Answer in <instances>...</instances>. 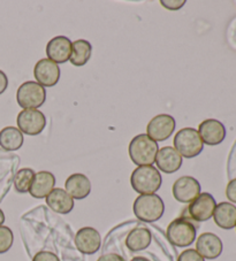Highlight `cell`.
Listing matches in <instances>:
<instances>
[{"instance_id":"f546056e","label":"cell","mask_w":236,"mask_h":261,"mask_svg":"<svg viewBox=\"0 0 236 261\" xmlns=\"http://www.w3.org/2000/svg\"><path fill=\"white\" fill-rule=\"evenodd\" d=\"M97 261H126L120 254L116 253H107L104 254L102 256H99V259Z\"/></svg>"},{"instance_id":"9a60e30c","label":"cell","mask_w":236,"mask_h":261,"mask_svg":"<svg viewBox=\"0 0 236 261\" xmlns=\"http://www.w3.org/2000/svg\"><path fill=\"white\" fill-rule=\"evenodd\" d=\"M224 250V244L219 236L213 232H204L196 241V251L204 259L215 260L219 258Z\"/></svg>"},{"instance_id":"ffe728a7","label":"cell","mask_w":236,"mask_h":261,"mask_svg":"<svg viewBox=\"0 0 236 261\" xmlns=\"http://www.w3.org/2000/svg\"><path fill=\"white\" fill-rule=\"evenodd\" d=\"M212 218L218 227L230 230L236 226V206L228 201L217 204Z\"/></svg>"},{"instance_id":"3957f363","label":"cell","mask_w":236,"mask_h":261,"mask_svg":"<svg viewBox=\"0 0 236 261\" xmlns=\"http://www.w3.org/2000/svg\"><path fill=\"white\" fill-rule=\"evenodd\" d=\"M162 177L159 170L153 166H140L130 176V184L139 195H152L159 190Z\"/></svg>"},{"instance_id":"8992f818","label":"cell","mask_w":236,"mask_h":261,"mask_svg":"<svg viewBox=\"0 0 236 261\" xmlns=\"http://www.w3.org/2000/svg\"><path fill=\"white\" fill-rule=\"evenodd\" d=\"M46 100V90L35 81L20 85L16 92V101L23 110H37Z\"/></svg>"},{"instance_id":"277c9868","label":"cell","mask_w":236,"mask_h":261,"mask_svg":"<svg viewBox=\"0 0 236 261\" xmlns=\"http://www.w3.org/2000/svg\"><path fill=\"white\" fill-rule=\"evenodd\" d=\"M174 148L182 158L192 159L201 154L204 143L196 129L183 128L175 135Z\"/></svg>"},{"instance_id":"8fae6325","label":"cell","mask_w":236,"mask_h":261,"mask_svg":"<svg viewBox=\"0 0 236 261\" xmlns=\"http://www.w3.org/2000/svg\"><path fill=\"white\" fill-rule=\"evenodd\" d=\"M75 245L81 253L95 254L102 246L101 233L92 227L81 228L75 235Z\"/></svg>"},{"instance_id":"ba28073f","label":"cell","mask_w":236,"mask_h":261,"mask_svg":"<svg viewBox=\"0 0 236 261\" xmlns=\"http://www.w3.org/2000/svg\"><path fill=\"white\" fill-rule=\"evenodd\" d=\"M217 201L211 193L201 192L190 202L188 212L193 220L197 222H205L213 217Z\"/></svg>"},{"instance_id":"ac0fdd59","label":"cell","mask_w":236,"mask_h":261,"mask_svg":"<svg viewBox=\"0 0 236 261\" xmlns=\"http://www.w3.org/2000/svg\"><path fill=\"white\" fill-rule=\"evenodd\" d=\"M65 188L73 199H84L91 192V182L84 174H73L66 179Z\"/></svg>"},{"instance_id":"d6986e66","label":"cell","mask_w":236,"mask_h":261,"mask_svg":"<svg viewBox=\"0 0 236 261\" xmlns=\"http://www.w3.org/2000/svg\"><path fill=\"white\" fill-rule=\"evenodd\" d=\"M45 200L50 208L59 214H68L74 208V199L60 188H54Z\"/></svg>"},{"instance_id":"2e32d148","label":"cell","mask_w":236,"mask_h":261,"mask_svg":"<svg viewBox=\"0 0 236 261\" xmlns=\"http://www.w3.org/2000/svg\"><path fill=\"white\" fill-rule=\"evenodd\" d=\"M183 159L178 151L172 146H165L160 148L157 153L156 164L157 167L165 174H173L181 168Z\"/></svg>"},{"instance_id":"4fadbf2b","label":"cell","mask_w":236,"mask_h":261,"mask_svg":"<svg viewBox=\"0 0 236 261\" xmlns=\"http://www.w3.org/2000/svg\"><path fill=\"white\" fill-rule=\"evenodd\" d=\"M34 76L42 87L51 88L60 80V68L56 62L49 59H40L35 65Z\"/></svg>"},{"instance_id":"4316f807","label":"cell","mask_w":236,"mask_h":261,"mask_svg":"<svg viewBox=\"0 0 236 261\" xmlns=\"http://www.w3.org/2000/svg\"><path fill=\"white\" fill-rule=\"evenodd\" d=\"M33 261H60L57 254L50 251H39L33 258Z\"/></svg>"},{"instance_id":"1f68e13d","label":"cell","mask_w":236,"mask_h":261,"mask_svg":"<svg viewBox=\"0 0 236 261\" xmlns=\"http://www.w3.org/2000/svg\"><path fill=\"white\" fill-rule=\"evenodd\" d=\"M4 222H5V214H4L3 210L0 208V226H4Z\"/></svg>"},{"instance_id":"484cf974","label":"cell","mask_w":236,"mask_h":261,"mask_svg":"<svg viewBox=\"0 0 236 261\" xmlns=\"http://www.w3.org/2000/svg\"><path fill=\"white\" fill-rule=\"evenodd\" d=\"M178 261H205V259L196 250L188 249L179 255Z\"/></svg>"},{"instance_id":"603a6c76","label":"cell","mask_w":236,"mask_h":261,"mask_svg":"<svg viewBox=\"0 0 236 261\" xmlns=\"http://www.w3.org/2000/svg\"><path fill=\"white\" fill-rule=\"evenodd\" d=\"M92 46L88 40L79 39L73 43L72 56H70V64L76 67H82L88 64V61L91 58Z\"/></svg>"},{"instance_id":"44dd1931","label":"cell","mask_w":236,"mask_h":261,"mask_svg":"<svg viewBox=\"0 0 236 261\" xmlns=\"http://www.w3.org/2000/svg\"><path fill=\"white\" fill-rule=\"evenodd\" d=\"M152 235L148 228L137 227L131 230L126 238V246L131 252H139L148 249L151 244Z\"/></svg>"},{"instance_id":"f1b7e54d","label":"cell","mask_w":236,"mask_h":261,"mask_svg":"<svg viewBox=\"0 0 236 261\" xmlns=\"http://www.w3.org/2000/svg\"><path fill=\"white\" fill-rule=\"evenodd\" d=\"M226 197L231 204H236V178H233L227 184Z\"/></svg>"},{"instance_id":"30bf717a","label":"cell","mask_w":236,"mask_h":261,"mask_svg":"<svg viewBox=\"0 0 236 261\" xmlns=\"http://www.w3.org/2000/svg\"><path fill=\"white\" fill-rule=\"evenodd\" d=\"M202 187L195 177L182 176L176 179L172 188V192L176 200L182 204H190L199 193Z\"/></svg>"},{"instance_id":"7402d4cb","label":"cell","mask_w":236,"mask_h":261,"mask_svg":"<svg viewBox=\"0 0 236 261\" xmlns=\"http://www.w3.org/2000/svg\"><path fill=\"white\" fill-rule=\"evenodd\" d=\"M23 135L16 127H6L0 130V146L6 151H16L23 145Z\"/></svg>"},{"instance_id":"5bb4252c","label":"cell","mask_w":236,"mask_h":261,"mask_svg":"<svg viewBox=\"0 0 236 261\" xmlns=\"http://www.w3.org/2000/svg\"><path fill=\"white\" fill-rule=\"evenodd\" d=\"M73 43L65 36H57L52 38L46 45L48 59L56 64H65L69 61L72 56Z\"/></svg>"},{"instance_id":"d6a6232c","label":"cell","mask_w":236,"mask_h":261,"mask_svg":"<svg viewBox=\"0 0 236 261\" xmlns=\"http://www.w3.org/2000/svg\"><path fill=\"white\" fill-rule=\"evenodd\" d=\"M130 261H150V260L144 258V256H135V258H133Z\"/></svg>"},{"instance_id":"cb8c5ba5","label":"cell","mask_w":236,"mask_h":261,"mask_svg":"<svg viewBox=\"0 0 236 261\" xmlns=\"http://www.w3.org/2000/svg\"><path fill=\"white\" fill-rule=\"evenodd\" d=\"M35 172L31 168H22L14 176V188L17 192L27 193L29 192L31 183L34 181Z\"/></svg>"},{"instance_id":"5b68a950","label":"cell","mask_w":236,"mask_h":261,"mask_svg":"<svg viewBox=\"0 0 236 261\" xmlns=\"http://www.w3.org/2000/svg\"><path fill=\"white\" fill-rule=\"evenodd\" d=\"M197 230L194 223L187 218H178L172 221L166 230L171 244L178 247H187L196 240Z\"/></svg>"},{"instance_id":"4dcf8cb0","label":"cell","mask_w":236,"mask_h":261,"mask_svg":"<svg viewBox=\"0 0 236 261\" xmlns=\"http://www.w3.org/2000/svg\"><path fill=\"white\" fill-rule=\"evenodd\" d=\"M7 87H8L7 75L4 73L3 70H0V94H3L6 91Z\"/></svg>"},{"instance_id":"7a4b0ae2","label":"cell","mask_w":236,"mask_h":261,"mask_svg":"<svg viewBox=\"0 0 236 261\" xmlns=\"http://www.w3.org/2000/svg\"><path fill=\"white\" fill-rule=\"evenodd\" d=\"M128 151L131 161L140 167V166H152L156 161L159 147L157 142H154L148 135L139 134L131 139Z\"/></svg>"},{"instance_id":"7c38bea8","label":"cell","mask_w":236,"mask_h":261,"mask_svg":"<svg viewBox=\"0 0 236 261\" xmlns=\"http://www.w3.org/2000/svg\"><path fill=\"white\" fill-rule=\"evenodd\" d=\"M198 134L204 144L210 146L219 145L226 138V128L220 121L207 119L198 125Z\"/></svg>"},{"instance_id":"6da1fadb","label":"cell","mask_w":236,"mask_h":261,"mask_svg":"<svg viewBox=\"0 0 236 261\" xmlns=\"http://www.w3.org/2000/svg\"><path fill=\"white\" fill-rule=\"evenodd\" d=\"M134 214L139 221L152 223L160 220L165 213V204L161 198L152 195H139L136 198L133 205Z\"/></svg>"},{"instance_id":"e0dca14e","label":"cell","mask_w":236,"mask_h":261,"mask_svg":"<svg viewBox=\"0 0 236 261\" xmlns=\"http://www.w3.org/2000/svg\"><path fill=\"white\" fill-rule=\"evenodd\" d=\"M54 186H56V176L46 170H42V172L35 174L34 181L29 189V193L36 199H44L51 193Z\"/></svg>"},{"instance_id":"9c48e42d","label":"cell","mask_w":236,"mask_h":261,"mask_svg":"<svg viewBox=\"0 0 236 261\" xmlns=\"http://www.w3.org/2000/svg\"><path fill=\"white\" fill-rule=\"evenodd\" d=\"M175 120L169 114H159L150 121L147 127V135L154 142H164L173 135Z\"/></svg>"},{"instance_id":"83f0119b","label":"cell","mask_w":236,"mask_h":261,"mask_svg":"<svg viewBox=\"0 0 236 261\" xmlns=\"http://www.w3.org/2000/svg\"><path fill=\"white\" fill-rule=\"evenodd\" d=\"M160 4L170 11H178L185 5V0H161Z\"/></svg>"},{"instance_id":"d4e9b609","label":"cell","mask_w":236,"mask_h":261,"mask_svg":"<svg viewBox=\"0 0 236 261\" xmlns=\"http://www.w3.org/2000/svg\"><path fill=\"white\" fill-rule=\"evenodd\" d=\"M13 242H14V235L12 229L6 226H0V254L10 251Z\"/></svg>"},{"instance_id":"836d02e7","label":"cell","mask_w":236,"mask_h":261,"mask_svg":"<svg viewBox=\"0 0 236 261\" xmlns=\"http://www.w3.org/2000/svg\"><path fill=\"white\" fill-rule=\"evenodd\" d=\"M235 228H236V226H235Z\"/></svg>"},{"instance_id":"52a82bcc","label":"cell","mask_w":236,"mask_h":261,"mask_svg":"<svg viewBox=\"0 0 236 261\" xmlns=\"http://www.w3.org/2000/svg\"><path fill=\"white\" fill-rule=\"evenodd\" d=\"M16 123L21 133L28 136H37L46 127V118L38 110H23L17 115Z\"/></svg>"}]
</instances>
